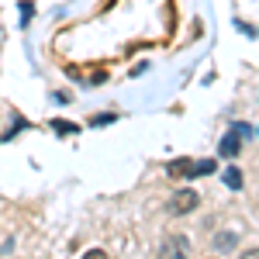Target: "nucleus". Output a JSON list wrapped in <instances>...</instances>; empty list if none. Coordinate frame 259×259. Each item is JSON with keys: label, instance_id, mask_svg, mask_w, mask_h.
Here are the masks:
<instances>
[{"label": "nucleus", "instance_id": "obj_9", "mask_svg": "<svg viewBox=\"0 0 259 259\" xmlns=\"http://www.w3.org/2000/svg\"><path fill=\"white\" fill-rule=\"evenodd\" d=\"M239 259H259V249H249V252H242Z\"/></svg>", "mask_w": 259, "mask_h": 259}, {"label": "nucleus", "instance_id": "obj_1", "mask_svg": "<svg viewBox=\"0 0 259 259\" xmlns=\"http://www.w3.org/2000/svg\"><path fill=\"white\" fill-rule=\"evenodd\" d=\"M166 173L173 180H194V177H207V173H214V162L211 159H200V162H194V159H177V162H169L166 166Z\"/></svg>", "mask_w": 259, "mask_h": 259}, {"label": "nucleus", "instance_id": "obj_2", "mask_svg": "<svg viewBox=\"0 0 259 259\" xmlns=\"http://www.w3.org/2000/svg\"><path fill=\"white\" fill-rule=\"evenodd\" d=\"M200 204V197H197V190H177V194H173V197H169V207H166V211H169V214H190V211H194V207H197Z\"/></svg>", "mask_w": 259, "mask_h": 259}, {"label": "nucleus", "instance_id": "obj_7", "mask_svg": "<svg viewBox=\"0 0 259 259\" xmlns=\"http://www.w3.org/2000/svg\"><path fill=\"white\" fill-rule=\"evenodd\" d=\"M52 128H56V132H62V135L76 132V124H69V121H52Z\"/></svg>", "mask_w": 259, "mask_h": 259}, {"label": "nucleus", "instance_id": "obj_5", "mask_svg": "<svg viewBox=\"0 0 259 259\" xmlns=\"http://www.w3.org/2000/svg\"><path fill=\"white\" fill-rule=\"evenodd\" d=\"M214 249H218V252L235 249V232H221V235H214Z\"/></svg>", "mask_w": 259, "mask_h": 259}, {"label": "nucleus", "instance_id": "obj_3", "mask_svg": "<svg viewBox=\"0 0 259 259\" xmlns=\"http://www.w3.org/2000/svg\"><path fill=\"white\" fill-rule=\"evenodd\" d=\"M159 256L162 259H187L190 256V242L183 239V235H166L159 245Z\"/></svg>", "mask_w": 259, "mask_h": 259}, {"label": "nucleus", "instance_id": "obj_8", "mask_svg": "<svg viewBox=\"0 0 259 259\" xmlns=\"http://www.w3.org/2000/svg\"><path fill=\"white\" fill-rule=\"evenodd\" d=\"M83 259H107L104 249H90V252H83Z\"/></svg>", "mask_w": 259, "mask_h": 259}, {"label": "nucleus", "instance_id": "obj_6", "mask_svg": "<svg viewBox=\"0 0 259 259\" xmlns=\"http://www.w3.org/2000/svg\"><path fill=\"white\" fill-rule=\"evenodd\" d=\"M225 183H228L232 190H239V187H242V173H239V169H235V166H232V169L225 173Z\"/></svg>", "mask_w": 259, "mask_h": 259}, {"label": "nucleus", "instance_id": "obj_4", "mask_svg": "<svg viewBox=\"0 0 259 259\" xmlns=\"http://www.w3.org/2000/svg\"><path fill=\"white\" fill-rule=\"evenodd\" d=\"M239 149H242V135L232 128V132L221 139V156H228V159H232V156H239Z\"/></svg>", "mask_w": 259, "mask_h": 259}]
</instances>
